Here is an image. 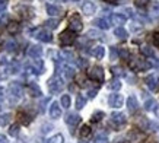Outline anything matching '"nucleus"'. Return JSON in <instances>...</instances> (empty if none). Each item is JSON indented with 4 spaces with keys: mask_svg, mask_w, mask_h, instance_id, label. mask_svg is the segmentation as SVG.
I'll use <instances>...</instances> for the list:
<instances>
[{
    "mask_svg": "<svg viewBox=\"0 0 159 143\" xmlns=\"http://www.w3.org/2000/svg\"><path fill=\"white\" fill-rule=\"evenodd\" d=\"M47 86H48V91L51 94H58L64 88V83H63V79L58 75H54L53 77H50L48 82H47Z\"/></svg>",
    "mask_w": 159,
    "mask_h": 143,
    "instance_id": "nucleus-1",
    "label": "nucleus"
},
{
    "mask_svg": "<svg viewBox=\"0 0 159 143\" xmlns=\"http://www.w3.org/2000/svg\"><path fill=\"white\" fill-rule=\"evenodd\" d=\"M127 123V118H125V115L123 113H112L111 114V118H110V126L112 129H121L124 124Z\"/></svg>",
    "mask_w": 159,
    "mask_h": 143,
    "instance_id": "nucleus-2",
    "label": "nucleus"
},
{
    "mask_svg": "<svg viewBox=\"0 0 159 143\" xmlns=\"http://www.w3.org/2000/svg\"><path fill=\"white\" fill-rule=\"evenodd\" d=\"M75 39H76V32L75 31H72V29L69 28L66 29V31H63L61 34H60V44L61 45H72L73 43H75Z\"/></svg>",
    "mask_w": 159,
    "mask_h": 143,
    "instance_id": "nucleus-3",
    "label": "nucleus"
},
{
    "mask_svg": "<svg viewBox=\"0 0 159 143\" xmlns=\"http://www.w3.org/2000/svg\"><path fill=\"white\" fill-rule=\"evenodd\" d=\"M150 67H152V64L146 60H142V58H133L130 62V69L134 72H145Z\"/></svg>",
    "mask_w": 159,
    "mask_h": 143,
    "instance_id": "nucleus-4",
    "label": "nucleus"
},
{
    "mask_svg": "<svg viewBox=\"0 0 159 143\" xmlns=\"http://www.w3.org/2000/svg\"><path fill=\"white\" fill-rule=\"evenodd\" d=\"M9 95H10V99L12 101H18L20 99V96H22V92H24V89H22V86H20V83H18V82H15V83H10L9 85Z\"/></svg>",
    "mask_w": 159,
    "mask_h": 143,
    "instance_id": "nucleus-5",
    "label": "nucleus"
},
{
    "mask_svg": "<svg viewBox=\"0 0 159 143\" xmlns=\"http://www.w3.org/2000/svg\"><path fill=\"white\" fill-rule=\"evenodd\" d=\"M15 12L18 15H20L24 19H31L34 16V9L31 6H25V5H20V6H16L15 7Z\"/></svg>",
    "mask_w": 159,
    "mask_h": 143,
    "instance_id": "nucleus-6",
    "label": "nucleus"
},
{
    "mask_svg": "<svg viewBox=\"0 0 159 143\" xmlns=\"http://www.w3.org/2000/svg\"><path fill=\"white\" fill-rule=\"evenodd\" d=\"M89 77L95 82H104V69L101 66H93L89 70Z\"/></svg>",
    "mask_w": 159,
    "mask_h": 143,
    "instance_id": "nucleus-7",
    "label": "nucleus"
},
{
    "mask_svg": "<svg viewBox=\"0 0 159 143\" xmlns=\"http://www.w3.org/2000/svg\"><path fill=\"white\" fill-rule=\"evenodd\" d=\"M34 37L38 41H43V43H51L53 41V35L47 31V29H38L34 32Z\"/></svg>",
    "mask_w": 159,
    "mask_h": 143,
    "instance_id": "nucleus-8",
    "label": "nucleus"
},
{
    "mask_svg": "<svg viewBox=\"0 0 159 143\" xmlns=\"http://www.w3.org/2000/svg\"><path fill=\"white\" fill-rule=\"evenodd\" d=\"M145 83L150 91H156L159 88V75H149V76H146Z\"/></svg>",
    "mask_w": 159,
    "mask_h": 143,
    "instance_id": "nucleus-9",
    "label": "nucleus"
},
{
    "mask_svg": "<svg viewBox=\"0 0 159 143\" xmlns=\"http://www.w3.org/2000/svg\"><path fill=\"white\" fill-rule=\"evenodd\" d=\"M123 102H124V98L120 94H111L110 98H108V104L112 108H120L121 105H123Z\"/></svg>",
    "mask_w": 159,
    "mask_h": 143,
    "instance_id": "nucleus-10",
    "label": "nucleus"
},
{
    "mask_svg": "<svg viewBox=\"0 0 159 143\" xmlns=\"http://www.w3.org/2000/svg\"><path fill=\"white\" fill-rule=\"evenodd\" d=\"M83 28V24L82 21H80V16L79 15H73L72 18H70V29L75 31V32H80Z\"/></svg>",
    "mask_w": 159,
    "mask_h": 143,
    "instance_id": "nucleus-11",
    "label": "nucleus"
},
{
    "mask_svg": "<svg viewBox=\"0 0 159 143\" xmlns=\"http://www.w3.org/2000/svg\"><path fill=\"white\" fill-rule=\"evenodd\" d=\"M80 115L79 114H75V113H70V114L66 115V123H67V126L70 127V129H75L77 124L80 123Z\"/></svg>",
    "mask_w": 159,
    "mask_h": 143,
    "instance_id": "nucleus-12",
    "label": "nucleus"
},
{
    "mask_svg": "<svg viewBox=\"0 0 159 143\" xmlns=\"http://www.w3.org/2000/svg\"><path fill=\"white\" fill-rule=\"evenodd\" d=\"M95 10H97V6L93 5L92 2H89V0H85L82 3V12L85 15H88V16H91V15L95 13Z\"/></svg>",
    "mask_w": 159,
    "mask_h": 143,
    "instance_id": "nucleus-13",
    "label": "nucleus"
},
{
    "mask_svg": "<svg viewBox=\"0 0 159 143\" xmlns=\"http://www.w3.org/2000/svg\"><path fill=\"white\" fill-rule=\"evenodd\" d=\"M28 56L31 58H39L43 56V48L39 47V45H29L28 48Z\"/></svg>",
    "mask_w": 159,
    "mask_h": 143,
    "instance_id": "nucleus-14",
    "label": "nucleus"
},
{
    "mask_svg": "<svg viewBox=\"0 0 159 143\" xmlns=\"http://www.w3.org/2000/svg\"><path fill=\"white\" fill-rule=\"evenodd\" d=\"M60 115H61V108H60V104L58 102H53L51 107H50V117L51 118H60Z\"/></svg>",
    "mask_w": 159,
    "mask_h": 143,
    "instance_id": "nucleus-15",
    "label": "nucleus"
},
{
    "mask_svg": "<svg viewBox=\"0 0 159 143\" xmlns=\"http://www.w3.org/2000/svg\"><path fill=\"white\" fill-rule=\"evenodd\" d=\"M93 24L97 25L99 29H108L111 26V18H99V19H95Z\"/></svg>",
    "mask_w": 159,
    "mask_h": 143,
    "instance_id": "nucleus-16",
    "label": "nucleus"
},
{
    "mask_svg": "<svg viewBox=\"0 0 159 143\" xmlns=\"http://www.w3.org/2000/svg\"><path fill=\"white\" fill-rule=\"evenodd\" d=\"M127 108L130 113H136L137 108H139V102H137V98L134 95H130L129 99H127Z\"/></svg>",
    "mask_w": 159,
    "mask_h": 143,
    "instance_id": "nucleus-17",
    "label": "nucleus"
},
{
    "mask_svg": "<svg viewBox=\"0 0 159 143\" xmlns=\"http://www.w3.org/2000/svg\"><path fill=\"white\" fill-rule=\"evenodd\" d=\"M28 70L34 72V73H38V75L44 73V64H43V62H41L39 58H35V63L32 64V66L28 67Z\"/></svg>",
    "mask_w": 159,
    "mask_h": 143,
    "instance_id": "nucleus-18",
    "label": "nucleus"
},
{
    "mask_svg": "<svg viewBox=\"0 0 159 143\" xmlns=\"http://www.w3.org/2000/svg\"><path fill=\"white\" fill-rule=\"evenodd\" d=\"M125 21H127V18H125L123 13H112L111 15V22L114 25H124Z\"/></svg>",
    "mask_w": 159,
    "mask_h": 143,
    "instance_id": "nucleus-19",
    "label": "nucleus"
},
{
    "mask_svg": "<svg viewBox=\"0 0 159 143\" xmlns=\"http://www.w3.org/2000/svg\"><path fill=\"white\" fill-rule=\"evenodd\" d=\"M91 54L95 58H98V60H101L104 56H105V48L102 47V45H98V47H93L91 50Z\"/></svg>",
    "mask_w": 159,
    "mask_h": 143,
    "instance_id": "nucleus-20",
    "label": "nucleus"
},
{
    "mask_svg": "<svg viewBox=\"0 0 159 143\" xmlns=\"http://www.w3.org/2000/svg\"><path fill=\"white\" fill-rule=\"evenodd\" d=\"M47 13L50 15V16H58V15L63 13L61 7H58V6H54V5H47Z\"/></svg>",
    "mask_w": 159,
    "mask_h": 143,
    "instance_id": "nucleus-21",
    "label": "nucleus"
},
{
    "mask_svg": "<svg viewBox=\"0 0 159 143\" xmlns=\"http://www.w3.org/2000/svg\"><path fill=\"white\" fill-rule=\"evenodd\" d=\"M10 73H12V69L9 66H6V64L0 66V81H6L10 76Z\"/></svg>",
    "mask_w": 159,
    "mask_h": 143,
    "instance_id": "nucleus-22",
    "label": "nucleus"
},
{
    "mask_svg": "<svg viewBox=\"0 0 159 143\" xmlns=\"http://www.w3.org/2000/svg\"><path fill=\"white\" fill-rule=\"evenodd\" d=\"M114 35H116L117 38L120 39H127V37H129V32L125 31L123 26H117L116 29H114Z\"/></svg>",
    "mask_w": 159,
    "mask_h": 143,
    "instance_id": "nucleus-23",
    "label": "nucleus"
},
{
    "mask_svg": "<svg viewBox=\"0 0 159 143\" xmlns=\"http://www.w3.org/2000/svg\"><path fill=\"white\" fill-rule=\"evenodd\" d=\"M6 29H7V32H9V34L15 35V34H18V32H19L20 25L18 24V22H12V21H10L9 24H7V26H6Z\"/></svg>",
    "mask_w": 159,
    "mask_h": 143,
    "instance_id": "nucleus-24",
    "label": "nucleus"
},
{
    "mask_svg": "<svg viewBox=\"0 0 159 143\" xmlns=\"http://www.w3.org/2000/svg\"><path fill=\"white\" fill-rule=\"evenodd\" d=\"M28 91L32 96H41V89L37 83H29L28 85Z\"/></svg>",
    "mask_w": 159,
    "mask_h": 143,
    "instance_id": "nucleus-25",
    "label": "nucleus"
},
{
    "mask_svg": "<svg viewBox=\"0 0 159 143\" xmlns=\"http://www.w3.org/2000/svg\"><path fill=\"white\" fill-rule=\"evenodd\" d=\"M61 70H63V75H64V77H66V79H69V81H70V79L75 76V70H73L70 66H67V64H63Z\"/></svg>",
    "mask_w": 159,
    "mask_h": 143,
    "instance_id": "nucleus-26",
    "label": "nucleus"
},
{
    "mask_svg": "<svg viewBox=\"0 0 159 143\" xmlns=\"http://www.w3.org/2000/svg\"><path fill=\"white\" fill-rule=\"evenodd\" d=\"M140 51H142V54H143V56H146V57H155L153 48L149 47V45H143V47L140 48Z\"/></svg>",
    "mask_w": 159,
    "mask_h": 143,
    "instance_id": "nucleus-27",
    "label": "nucleus"
},
{
    "mask_svg": "<svg viewBox=\"0 0 159 143\" xmlns=\"http://www.w3.org/2000/svg\"><path fill=\"white\" fill-rule=\"evenodd\" d=\"M120 88H121V82L118 79H112V81L108 82V89H111V91H118Z\"/></svg>",
    "mask_w": 159,
    "mask_h": 143,
    "instance_id": "nucleus-28",
    "label": "nucleus"
},
{
    "mask_svg": "<svg viewBox=\"0 0 159 143\" xmlns=\"http://www.w3.org/2000/svg\"><path fill=\"white\" fill-rule=\"evenodd\" d=\"M86 37L88 38H93V39H97V38H102L104 35H102L99 31H95V29H91V31H88L86 32Z\"/></svg>",
    "mask_w": 159,
    "mask_h": 143,
    "instance_id": "nucleus-29",
    "label": "nucleus"
},
{
    "mask_svg": "<svg viewBox=\"0 0 159 143\" xmlns=\"http://www.w3.org/2000/svg\"><path fill=\"white\" fill-rule=\"evenodd\" d=\"M58 24H60V22H58V19L53 18V19H48L44 25H45V26H47L48 29H56V28L58 26Z\"/></svg>",
    "mask_w": 159,
    "mask_h": 143,
    "instance_id": "nucleus-30",
    "label": "nucleus"
},
{
    "mask_svg": "<svg viewBox=\"0 0 159 143\" xmlns=\"http://www.w3.org/2000/svg\"><path fill=\"white\" fill-rule=\"evenodd\" d=\"M5 47H6V50H7V51L13 53V51H16V48H18V44L15 43L13 39H9V41L5 44Z\"/></svg>",
    "mask_w": 159,
    "mask_h": 143,
    "instance_id": "nucleus-31",
    "label": "nucleus"
},
{
    "mask_svg": "<svg viewBox=\"0 0 159 143\" xmlns=\"http://www.w3.org/2000/svg\"><path fill=\"white\" fill-rule=\"evenodd\" d=\"M85 104H86V99H85L82 95H77L76 96V108L77 110H82L83 107H85Z\"/></svg>",
    "mask_w": 159,
    "mask_h": 143,
    "instance_id": "nucleus-32",
    "label": "nucleus"
},
{
    "mask_svg": "<svg viewBox=\"0 0 159 143\" xmlns=\"http://www.w3.org/2000/svg\"><path fill=\"white\" fill-rule=\"evenodd\" d=\"M64 142V137H63V134H54L53 137L48 139V143H63Z\"/></svg>",
    "mask_w": 159,
    "mask_h": 143,
    "instance_id": "nucleus-33",
    "label": "nucleus"
},
{
    "mask_svg": "<svg viewBox=\"0 0 159 143\" xmlns=\"http://www.w3.org/2000/svg\"><path fill=\"white\" fill-rule=\"evenodd\" d=\"M155 107H156V102H155V99H148V101L145 102V110H148V111L156 110Z\"/></svg>",
    "mask_w": 159,
    "mask_h": 143,
    "instance_id": "nucleus-34",
    "label": "nucleus"
},
{
    "mask_svg": "<svg viewBox=\"0 0 159 143\" xmlns=\"http://www.w3.org/2000/svg\"><path fill=\"white\" fill-rule=\"evenodd\" d=\"M130 139L133 140L134 143H139L142 139H143V134L139 133V131H133V133H130Z\"/></svg>",
    "mask_w": 159,
    "mask_h": 143,
    "instance_id": "nucleus-35",
    "label": "nucleus"
},
{
    "mask_svg": "<svg viewBox=\"0 0 159 143\" xmlns=\"http://www.w3.org/2000/svg\"><path fill=\"white\" fill-rule=\"evenodd\" d=\"M60 102H61L63 108H69V107H70V96H69V95H63L61 99H60Z\"/></svg>",
    "mask_w": 159,
    "mask_h": 143,
    "instance_id": "nucleus-36",
    "label": "nucleus"
},
{
    "mask_svg": "<svg viewBox=\"0 0 159 143\" xmlns=\"http://www.w3.org/2000/svg\"><path fill=\"white\" fill-rule=\"evenodd\" d=\"M18 117H19V120H20V123H22V124H29V123H31V117H29V115H26V114H24V113H19V114H18Z\"/></svg>",
    "mask_w": 159,
    "mask_h": 143,
    "instance_id": "nucleus-37",
    "label": "nucleus"
},
{
    "mask_svg": "<svg viewBox=\"0 0 159 143\" xmlns=\"http://www.w3.org/2000/svg\"><path fill=\"white\" fill-rule=\"evenodd\" d=\"M89 134H91V127H89V126H83L82 129H80V137H88V136H89Z\"/></svg>",
    "mask_w": 159,
    "mask_h": 143,
    "instance_id": "nucleus-38",
    "label": "nucleus"
},
{
    "mask_svg": "<svg viewBox=\"0 0 159 143\" xmlns=\"http://www.w3.org/2000/svg\"><path fill=\"white\" fill-rule=\"evenodd\" d=\"M7 24H9L7 13H2V16H0V26H7Z\"/></svg>",
    "mask_w": 159,
    "mask_h": 143,
    "instance_id": "nucleus-39",
    "label": "nucleus"
},
{
    "mask_svg": "<svg viewBox=\"0 0 159 143\" xmlns=\"http://www.w3.org/2000/svg\"><path fill=\"white\" fill-rule=\"evenodd\" d=\"M10 118H12V115L6 113V114H3L2 117H0V124H2V126H6V124L10 121Z\"/></svg>",
    "mask_w": 159,
    "mask_h": 143,
    "instance_id": "nucleus-40",
    "label": "nucleus"
},
{
    "mask_svg": "<svg viewBox=\"0 0 159 143\" xmlns=\"http://www.w3.org/2000/svg\"><path fill=\"white\" fill-rule=\"evenodd\" d=\"M104 118V113L102 111H97V113H93L92 115V121H101Z\"/></svg>",
    "mask_w": 159,
    "mask_h": 143,
    "instance_id": "nucleus-41",
    "label": "nucleus"
},
{
    "mask_svg": "<svg viewBox=\"0 0 159 143\" xmlns=\"http://www.w3.org/2000/svg\"><path fill=\"white\" fill-rule=\"evenodd\" d=\"M9 134L10 136H18V134H19V126H18V124L12 126L9 129Z\"/></svg>",
    "mask_w": 159,
    "mask_h": 143,
    "instance_id": "nucleus-42",
    "label": "nucleus"
},
{
    "mask_svg": "<svg viewBox=\"0 0 159 143\" xmlns=\"http://www.w3.org/2000/svg\"><path fill=\"white\" fill-rule=\"evenodd\" d=\"M150 12L153 15H159V2H153V5L150 7Z\"/></svg>",
    "mask_w": 159,
    "mask_h": 143,
    "instance_id": "nucleus-43",
    "label": "nucleus"
},
{
    "mask_svg": "<svg viewBox=\"0 0 159 143\" xmlns=\"http://www.w3.org/2000/svg\"><path fill=\"white\" fill-rule=\"evenodd\" d=\"M97 143H108L107 142V134L105 133H101L97 136Z\"/></svg>",
    "mask_w": 159,
    "mask_h": 143,
    "instance_id": "nucleus-44",
    "label": "nucleus"
},
{
    "mask_svg": "<svg viewBox=\"0 0 159 143\" xmlns=\"http://www.w3.org/2000/svg\"><path fill=\"white\" fill-rule=\"evenodd\" d=\"M76 63H77V66L80 67V69H85V67L88 66V62L85 60V58H76Z\"/></svg>",
    "mask_w": 159,
    "mask_h": 143,
    "instance_id": "nucleus-45",
    "label": "nucleus"
},
{
    "mask_svg": "<svg viewBox=\"0 0 159 143\" xmlns=\"http://www.w3.org/2000/svg\"><path fill=\"white\" fill-rule=\"evenodd\" d=\"M118 56H120L121 58H129L130 57V54H129V51H127L125 48H121L120 51H118Z\"/></svg>",
    "mask_w": 159,
    "mask_h": 143,
    "instance_id": "nucleus-46",
    "label": "nucleus"
},
{
    "mask_svg": "<svg viewBox=\"0 0 159 143\" xmlns=\"http://www.w3.org/2000/svg\"><path fill=\"white\" fill-rule=\"evenodd\" d=\"M111 70H112V73H114V76H121V75H124L121 67H112Z\"/></svg>",
    "mask_w": 159,
    "mask_h": 143,
    "instance_id": "nucleus-47",
    "label": "nucleus"
},
{
    "mask_svg": "<svg viewBox=\"0 0 159 143\" xmlns=\"http://www.w3.org/2000/svg\"><path fill=\"white\" fill-rule=\"evenodd\" d=\"M97 94H98V89H91V91L88 92V96H89V98H95Z\"/></svg>",
    "mask_w": 159,
    "mask_h": 143,
    "instance_id": "nucleus-48",
    "label": "nucleus"
},
{
    "mask_svg": "<svg viewBox=\"0 0 159 143\" xmlns=\"http://www.w3.org/2000/svg\"><path fill=\"white\" fill-rule=\"evenodd\" d=\"M153 67H156V69H159V60L158 58H155V57H152V63H150Z\"/></svg>",
    "mask_w": 159,
    "mask_h": 143,
    "instance_id": "nucleus-49",
    "label": "nucleus"
},
{
    "mask_svg": "<svg viewBox=\"0 0 159 143\" xmlns=\"http://www.w3.org/2000/svg\"><path fill=\"white\" fill-rule=\"evenodd\" d=\"M117 57V48L116 47H111V58L114 60Z\"/></svg>",
    "mask_w": 159,
    "mask_h": 143,
    "instance_id": "nucleus-50",
    "label": "nucleus"
},
{
    "mask_svg": "<svg viewBox=\"0 0 159 143\" xmlns=\"http://www.w3.org/2000/svg\"><path fill=\"white\" fill-rule=\"evenodd\" d=\"M149 2L150 0H136V3H137L139 6H145V5H148Z\"/></svg>",
    "mask_w": 159,
    "mask_h": 143,
    "instance_id": "nucleus-51",
    "label": "nucleus"
},
{
    "mask_svg": "<svg viewBox=\"0 0 159 143\" xmlns=\"http://www.w3.org/2000/svg\"><path fill=\"white\" fill-rule=\"evenodd\" d=\"M153 41H155V45L159 48V34H155L153 35Z\"/></svg>",
    "mask_w": 159,
    "mask_h": 143,
    "instance_id": "nucleus-52",
    "label": "nucleus"
},
{
    "mask_svg": "<svg viewBox=\"0 0 159 143\" xmlns=\"http://www.w3.org/2000/svg\"><path fill=\"white\" fill-rule=\"evenodd\" d=\"M0 143H9V142H7V139H6L5 134H0Z\"/></svg>",
    "mask_w": 159,
    "mask_h": 143,
    "instance_id": "nucleus-53",
    "label": "nucleus"
},
{
    "mask_svg": "<svg viewBox=\"0 0 159 143\" xmlns=\"http://www.w3.org/2000/svg\"><path fill=\"white\" fill-rule=\"evenodd\" d=\"M6 6V0H0V9H5Z\"/></svg>",
    "mask_w": 159,
    "mask_h": 143,
    "instance_id": "nucleus-54",
    "label": "nucleus"
},
{
    "mask_svg": "<svg viewBox=\"0 0 159 143\" xmlns=\"http://www.w3.org/2000/svg\"><path fill=\"white\" fill-rule=\"evenodd\" d=\"M108 3H112V5H117V3H120V0H105Z\"/></svg>",
    "mask_w": 159,
    "mask_h": 143,
    "instance_id": "nucleus-55",
    "label": "nucleus"
},
{
    "mask_svg": "<svg viewBox=\"0 0 159 143\" xmlns=\"http://www.w3.org/2000/svg\"><path fill=\"white\" fill-rule=\"evenodd\" d=\"M0 99H3V89L0 88Z\"/></svg>",
    "mask_w": 159,
    "mask_h": 143,
    "instance_id": "nucleus-56",
    "label": "nucleus"
},
{
    "mask_svg": "<svg viewBox=\"0 0 159 143\" xmlns=\"http://www.w3.org/2000/svg\"><path fill=\"white\" fill-rule=\"evenodd\" d=\"M155 113H156V115L159 117V107H156V110H155Z\"/></svg>",
    "mask_w": 159,
    "mask_h": 143,
    "instance_id": "nucleus-57",
    "label": "nucleus"
},
{
    "mask_svg": "<svg viewBox=\"0 0 159 143\" xmlns=\"http://www.w3.org/2000/svg\"><path fill=\"white\" fill-rule=\"evenodd\" d=\"M79 143H88V142H85V140H82V142H79Z\"/></svg>",
    "mask_w": 159,
    "mask_h": 143,
    "instance_id": "nucleus-58",
    "label": "nucleus"
},
{
    "mask_svg": "<svg viewBox=\"0 0 159 143\" xmlns=\"http://www.w3.org/2000/svg\"><path fill=\"white\" fill-rule=\"evenodd\" d=\"M58 2H64V0H58Z\"/></svg>",
    "mask_w": 159,
    "mask_h": 143,
    "instance_id": "nucleus-59",
    "label": "nucleus"
},
{
    "mask_svg": "<svg viewBox=\"0 0 159 143\" xmlns=\"http://www.w3.org/2000/svg\"><path fill=\"white\" fill-rule=\"evenodd\" d=\"M0 43H2V39H0Z\"/></svg>",
    "mask_w": 159,
    "mask_h": 143,
    "instance_id": "nucleus-60",
    "label": "nucleus"
},
{
    "mask_svg": "<svg viewBox=\"0 0 159 143\" xmlns=\"http://www.w3.org/2000/svg\"><path fill=\"white\" fill-rule=\"evenodd\" d=\"M0 110H2V108H0Z\"/></svg>",
    "mask_w": 159,
    "mask_h": 143,
    "instance_id": "nucleus-61",
    "label": "nucleus"
}]
</instances>
